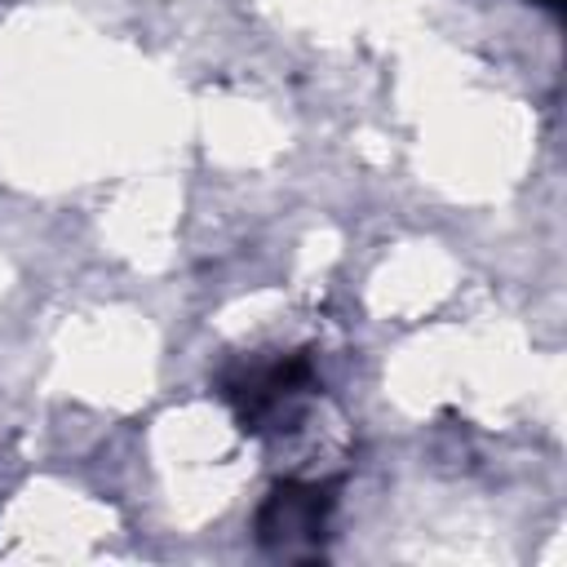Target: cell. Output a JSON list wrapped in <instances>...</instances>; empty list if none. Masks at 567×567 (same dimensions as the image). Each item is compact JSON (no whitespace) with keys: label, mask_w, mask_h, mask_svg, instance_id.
<instances>
[{"label":"cell","mask_w":567,"mask_h":567,"mask_svg":"<svg viewBox=\"0 0 567 567\" xmlns=\"http://www.w3.org/2000/svg\"><path fill=\"white\" fill-rule=\"evenodd\" d=\"M328 505H332V496H328V487H319V483H279V487L266 496L261 514H257V536H261V545L275 549V554H288V558L301 554V545L319 536Z\"/></svg>","instance_id":"cell-1"},{"label":"cell","mask_w":567,"mask_h":567,"mask_svg":"<svg viewBox=\"0 0 567 567\" xmlns=\"http://www.w3.org/2000/svg\"><path fill=\"white\" fill-rule=\"evenodd\" d=\"M310 390V359L292 354L279 359L261 372H252L239 390H230L235 412L244 421V430H266V425H284L297 416V399Z\"/></svg>","instance_id":"cell-2"},{"label":"cell","mask_w":567,"mask_h":567,"mask_svg":"<svg viewBox=\"0 0 567 567\" xmlns=\"http://www.w3.org/2000/svg\"><path fill=\"white\" fill-rule=\"evenodd\" d=\"M540 4H549V9H558V0H540Z\"/></svg>","instance_id":"cell-3"}]
</instances>
